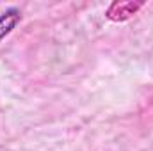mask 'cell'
Segmentation results:
<instances>
[{"label":"cell","instance_id":"1","mask_svg":"<svg viewBox=\"0 0 153 151\" xmlns=\"http://www.w3.org/2000/svg\"><path fill=\"white\" fill-rule=\"evenodd\" d=\"M143 5L144 2H114L107 9V18L112 21H125L132 18Z\"/></svg>","mask_w":153,"mask_h":151},{"label":"cell","instance_id":"2","mask_svg":"<svg viewBox=\"0 0 153 151\" xmlns=\"http://www.w3.org/2000/svg\"><path fill=\"white\" fill-rule=\"evenodd\" d=\"M20 21H22V11L18 7H9L7 11H4L0 14V41L5 36H9Z\"/></svg>","mask_w":153,"mask_h":151}]
</instances>
